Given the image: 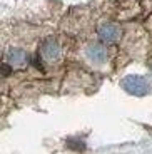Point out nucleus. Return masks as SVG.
<instances>
[{
  "label": "nucleus",
  "mask_w": 152,
  "mask_h": 154,
  "mask_svg": "<svg viewBox=\"0 0 152 154\" xmlns=\"http://www.w3.org/2000/svg\"><path fill=\"white\" fill-rule=\"evenodd\" d=\"M122 85L134 96H144L149 92V82L141 75H129L122 81Z\"/></svg>",
  "instance_id": "nucleus-1"
},
{
  "label": "nucleus",
  "mask_w": 152,
  "mask_h": 154,
  "mask_svg": "<svg viewBox=\"0 0 152 154\" xmlns=\"http://www.w3.org/2000/svg\"><path fill=\"white\" fill-rule=\"evenodd\" d=\"M99 34L102 35L105 40L112 42V40H115V38L119 37V29H117V25H112V23H104L102 27L99 29Z\"/></svg>",
  "instance_id": "nucleus-2"
},
{
  "label": "nucleus",
  "mask_w": 152,
  "mask_h": 154,
  "mask_svg": "<svg viewBox=\"0 0 152 154\" xmlns=\"http://www.w3.org/2000/svg\"><path fill=\"white\" fill-rule=\"evenodd\" d=\"M90 57L95 59V60H104L105 59V49H102V47H92L90 50Z\"/></svg>",
  "instance_id": "nucleus-3"
}]
</instances>
